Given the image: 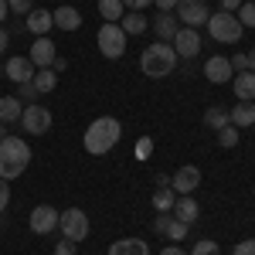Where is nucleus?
I'll return each instance as SVG.
<instances>
[{
    "mask_svg": "<svg viewBox=\"0 0 255 255\" xmlns=\"http://www.w3.org/2000/svg\"><path fill=\"white\" fill-rule=\"evenodd\" d=\"M197 215H201V208H197V201H194L191 194H180V197H177V204H174V218H177V221L194 225Z\"/></svg>",
    "mask_w": 255,
    "mask_h": 255,
    "instance_id": "aec40b11",
    "label": "nucleus"
},
{
    "mask_svg": "<svg viewBox=\"0 0 255 255\" xmlns=\"http://www.w3.org/2000/svg\"><path fill=\"white\" fill-rule=\"evenodd\" d=\"M123 0H99V14H102V20L106 24H119V17H123Z\"/></svg>",
    "mask_w": 255,
    "mask_h": 255,
    "instance_id": "bb28decb",
    "label": "nucleus"
},
{
    "mask_svg": "<svg viewBox=\"0 0 255 255\" xmlns=\"http://www.w3.org/2000/svg\"><path fill=\"white\" fill-rule=\"evenodd\" d=\"M7 44H10V34H7V31H3V27H0V51H3V48H7Z\"/></svg>",
    "mask_w": 255,
    "mask_h": 255,
    "instance_id": "49530a36",
    "label": "nucleus"
},
{
    "mask_svg": "<svg viewBox=\"0 0 255 255\" xmlns=\"http://www.w3.org/2000/svg\"><path fill=\"white\" fill-rule=\"evenodd\" d=\"M150 153H153V139L143 136V139L136 143V160H150Z\"/></svg>",
    "mask_w": 255,
    "mask_h": 255,
    "instance_id": "473e14b6",
    "label": "nucleus"
},
{
    "mask_svg": "<svg viewBox=\"0 0 255 255\" xmlns=\"http://www.w3.org/2000/svg\"><path fill=\"white\" fill-rule=\"evenodd\" d=\"M153 0H123V7H129V10H143V7H150Z\"/></svg>",
    "mask_w": 255,
    "mask_h": 255,
    "instance_id": "58836bf2",
    "label": "nucleus"
},
{
    "mask_svg": "<svg viewBox=\"0 0 255 255\" xmlns=\"http://www.w3.org/2000/svg\"><path fill=\"white\" fill-rule=\"evenodd\" d=\"M191 255H221V252H218V242H215V238H201V242H194Z\"/></svg>",
    "mask_w": 255,
    "mask_h": 255,
    "instance_id": "7c9ffc66",
    "label": "nucleus"
},
{
    "mask_svg": "<svg viewBox=\"0 0 255 255\" xmlns=\"http://www.w3.org/2000/svg\"><path fill=\"white\" fill-rule=\"evenodd\" d=\"M157 191H153V208L157 211H174V204H177V191L170 187V177H163L160 174L157 177Z\"/></svg>",
    "mask_w": 255,
    "mask_h": 255,
    "instance_id": "dca6fc26",
    "label": "nucleus"
},
{
    "mask_svg": "<svg viewBox=\"0 0 255 255\" xmlns=\"http://www.w3.org/2000/svg\"><path fill=\"white\" fill-rule=\"evenodd\" d=\"M7 7H10L14 14H24V17L34 10V7H31V0H7Z\"/></svg>",
    "mask_w": 255,
    "mask_h": 255,
    "instance_id": "f704fd0d",
    "label": "nucleus"
},
{
    "mask_svg": "<svg viewBox=\"0 0 255 255\" xmlns=\"http://www.w3.org/2000/svg\"><path fill=\"white\" fill-rule=\"evenodd\" d=\"M27 58H31L34 68H51V61L58 58V55H55V44H51L48 38H34L31 51H27Z\"/></svg>",
    "mask_w": 255,
    "mask_h": 255,
    "instance_id": "2eb2a0df",
    "label": "nucleus"
},
{
    "mask_svg": "<svg viewBox=\"0 0 255 255\" xmlns=\"http://www.w3.org/2000/svg\"><path fill=\"white\" fill-rule=\"evenodd\" d=\"M119 27H123V34L129 38V34H143V31H150V20L143 17V10H129V14L119 17Z\"/></svg>",
    "mask_w": 255,
    "mask_h": 255,
    "instance_id": "4be33fe9",
    "label": "nucleus"
},
{
    "mask_svg": "<svg viewBox=\"0 0 255 255\" xmlns=\"http://www.w3.org/2000/svg\"><path fill=\"white\" fill-rule=\"evenodd\" d=\"M204 79L215 82V85H225V82L235 79V68H232V61L221 58V55H215V58L204 61Z\"/></svg>",
    "mask_w": 255,
    "mask_h": 255,
    "instance_id": "ddd939ff",
    "label": "nucleus"
},
{
    "mask_svg": "<svg viewBox=\"0 0 255 255\" xmlns=\"http://www.w3.org/2000/svg\"><path fill=\"white\" fill-rule=\"evenodd\" d=\"M232 68H235V72H245V51H238V55H232Z\"/></svg>",
    "mask_w": 255,
    "mask_h": 255,
    "instance_id": "4c0bfd02",
    "label": "nucleus"
},
{
    "mask_svg": "<svg viewBox=\"0 0 255 255\" xmlns=\"http://www.w3.org/2000/svg\"><path fill=\"white\" fill-rule=\"evenodd\" d=\"M55 27V17H51V10H41L34 7L31 14H27V31L34 34V38H48V31Z\"/></svg>",
    "mask_w": 255,
    "mask_h": 255,
    "instance_id": "f3484780",
    "label": "nucleus"
},
{
    "mask_svg": "<svg viewBox=\"0 0 255 255\" xmlns=\"http://www.w3.org/2000/svg\"><path fill=\"white\" fill-rule=\"evenodd\" d=\"M58 215L61 211H55L51 204H38V208L31 211V218H27V228H31L34 235H51V232L58 228Z\"/></svg>",
    "mask_w": 255,
    "mask_h": 255,
    "instance_id": "1a4fd4ad",
    "label": "nucleus"
},
{
    "mask_svg": "<svg viewBox=\"0 0 255 255\" xmlns=\"http://www.w3.org/2000/svg\"><path fill=\"white\" fill-rule=\"evenodd\" d=\"M20 113H24V102L17 96L0 99V123H20Z\"/></svg>",
    "mask_w": 255,
    "mask_h": 255,
    "instance_id": "393cba45",
    "label": "nucleus"
},
{
    "mask_svg": "<svg viewBox=\"0 0 255 255\" xmlns=\"http://www.w3.org/2000/svg\"><path fill=\"white\" fill-rule=\"evenodd\" d=\"M174 68H177V51H174V44H167V41L150 44V48L139 55V72H143L146 79H167Z\"/></svg>",
    "mask_w": 255,
    "mask_h": 255,
    "instance_id": "7ed1b4c3",
    "label": "nucleus"
},
{
    "mask_svg": "<svg viewBox=\"0 0 255 255\" xmlns=\"http://www.w3.org/2000/svg\"><path fill=\"white\" fill-rule=\"evenodd\" d=\"M123 136V123L116 116H99L89 123V129H85V136H82V146H85V153H92V157H106L113 146L119 143Z\"/></svg>",
    "mask_w": 255,
    "mask_h": 255,
    "instance_id": "f257e3e1",
    "label": "nucleus"
},
{
    "mask_svg": "<svg viewBox=\"0 0 255 255\" xmlns=\"http://www.w3.org/2000/svg\"><path fill=\"white\" fill-rule=\"evenodd\" d=\"M153 228H157L160 235H167L170 242H180V238H187V228L191 225H184V221H177L170 211H160L157 221H153Z\"/></svg>",
    "mask_w": 255,
    "mask_h": 255,
    "instance_id": "4468645a",
    "label": "nucleus"
},
{
    "mask_svg": "<svg viewBox=\"0 0 255 255\" xmlns=\"http://www.w3.org/2000/svg\"><path fill=\"white\" fill-rule=\"evenodd\" d=\"M218 143H221L225 150L238 146V126H232V123H228V126H221V129H218Z\"/></svg>",
    "mask_w": 255,
    "mask_h": 255,
    "instance_id": "c85d7f7f",
    "label": "nucleus"
},
{
    "mask_svg": "<svg viewBox=\"0 0 255 255\" xmlns=\"http://www.w3.org/2000/svg\"><path fill=\"white\" fill-rule=\"evenodd\" d=\"M79 242H72V238H61L58 245H55V255H79V249H75Z\"/></svg>",
    "mask_w": 255,
    "mask_h": 255,
    "instance_id": "72a5a7b5",
    "label": "nucleus"
},
{
    "mask_svg": "<svg viewBox=\"0 0 255 255\" xmlns=\"http://www.w3.org/2000/svg\"><path fill=\"white\" fill-rule=\"evenodd\" d=\"M160 7V14H174V7H177V0H153Z\"/></svg>",
    "mask_w": 255,
    "mask_h": 255,
    "instance_id": "ea45409f",
    "label": "nucleus"
},
{
    "mask_svg": "<svg viewBox=\"0 0 255 255\" xmlns=\"http://www.w3.org/2000/svg\"><path fill=\"white\" fill-rule=\"evenodd\" d=\"M31 146H27V139L24 136H7L0 139V177L3 180H17L24 170H27V163H31Z\"/></svg>",
    "mask_w": 255,
    "mask_h": 255,
    "instance_id": "f03ea898",
    "label": "nucleus"
},
{
    "mask_svg": "<svg viewBox=\"0 0 255 255\" xmlns=\"http://www.w3.org/2000/svg\"><path fill=\"white\" fill-rule=\"evenodd\" d=\"M232 89H235L238 102H252L255 99V72H235Z\"/></svg>",
    "mask_w": 255,
    "mask_h": 255,
    "instance_id": "6ab92c4d",
    "label": "nucleus"
},
{
    "mask_svg": "<svg viewBox=\"0 0 255 255\" xmlns=\"http://www.w3.org/2000/svg\"><path fill=\"white\" fill-rule=\"evenodd\" d=\"M34 72H38V68H34V65H31V58H27V55H14V58H7V65H3V75H7V79L10 82H31L34 79Z\"/></svg>",
    "mask_w": 255,
    "mask_h": 255,
    "instance_id": "f8f14e48",
    "label": "nucleus"
},
{
    "mask_svg": "<svg viewBox=\"0 0 255 255\" xmlns=\"http://www.w3.org/2000/svg\"><path fill=\"white\" fill-rule=\"evenodd\" d=\"M58 228L65 238H72V242H82V238H89V215L82 211V208H65L58 215Z\"/></svg>",
    "mask_w": 255,
    "mask_h": 255,
    "instance_id": "423d86ee",
    "label": "nucleus"
},
{
    "mask_svg": "<svg viewBox=\"0 0 255 255\" xmlns=\"http://www.w3.org/2000/svg\"><path fill=\"white\" fill-rule=\"evenodd\" d=\"M150 27H153V34H157L160 41H167V44H170L174 34L180 31V20H177L174 14H157V17L150 20Z\"/></svg>",
    "mask_w": 255,
    "mask_h": 255,
    "instance_id": "a211bd4d",
    "label": "nucleus"
},
{
    "mask_svg": "<svg viewBox=\"0 0 255 255\" xmlns=\"http://www.w3.org/2000/svg\"><path fill=\"white\" fill-rule=\"evenodd\" d=\"M228 119H232V126H238V129L252 126L255 123V102H235V109H228Z\"/></svg>",
    "mask_w": 255,
    "mask_h": 255,
    "instance_id": "b1692460",
    "label": "nucleus"
},
{
    "mask_svg": "<svg viewBox=\"0 0 255 255\" xmlns=\"http://www.w3.org/2000/svg\"><path fill=\"white\" fill-rule=\"evenodd\" d=\"M51 17H55V27H58V31H79L82 27V14L75 7H58Z\"/></svg>",
    "mask_w": 255,
    "mask_h": 255,
    "instance_id": "5701e85b",
    "label": "nucleus"
},
{
    "mask_svg": "<svg viewBox=\"0 0 255 255\" xmlns=\"http://www.w3.org/2000/svg\"><path fill=\"white\" fill-rule=\"evenodd\" d=\"M245 72H255V51L245 55Z\"/></svg>",
    "mask_w": 255,
    "mask_h": 255,
    "instance_id": "37998d69",
    "label": "nucleus"
},
{
    "mask_svg": "<svg viewBox=\"0 0 255 255\" xmlns=\"http://www.w3.org/2000/svg\"><path fill=\"white\" fill-rule=\"evenodd\" d=\"M109 255H150V245L143 238H119L109 245Z\"/></svg>",
    "mask_w": 255,
    "mask_h": 255,
    "instance_id": "412c9836",
    "label": "nucleus"
},
{
    "mask_svg": "<svg viewBox=\"0 0 255 255\" xmlns=\"http://www.w3.org/2000/svg\"><path fill=\"white\" fill-rule=\"evenodd\" d=\"M7 136V123H0V139Z\"/></svg>",
    "mask_w": 255,
    "mask_h": 255,
    "instance_id": "de8ad7c7",
    "label": "nucleus"
},
{
    "mask_svg": "<svg viewBox=\"0 0 255 255\" xmlns=\"http://www.w3.org/2000/svg\"><path fill=\"white\" fill-rule=\"evenodd\" d=\"M245 0H221V10H228V14H235L238 7H242Z\"/></svg>",
    "mask_w": 255,
    "mask_h": 255,
    "instance_id": "a19ab883",
    "label": "nucleus"
},
{
    "mask_svg": "<svg viewBox=\"0 0 255 255\" xmlns=\"http://www.w3.org/2000/svg\"><path fill=\"white\" fill-rule=\"evenodd\" d=\"M160 255H187V252H184V249H180V245L174 242V245H167V249H160Z\"/></svg>",
    "mask_w": 255,
    "mask_h": 255,
    "instance_id": "79ce46f5",
    "label": "nucleus"
},
{
    "mask_svg": "<svg viewBox=\"0 0 255 255\" xmlns=\"http://www.w3.org/2000/svg\"><path fill=\"white\" fill-rule=\"evenodd\" d=\"M96 44H99V51H102V58H109V61L126 55V34H123L119 24H102L96 34Z\"/></svg>",
    "mask_w": 255,
    "mask_h": 255,
    "instance_id": "39448f33",
    "label": "nucleus"
},
{
    "mask_svg": "<svg viewBox=\"0 0 255 255\" xmlns=\"http://www.w3.org/2000/svg\"><path fill=\"white\" fill-rule=\"evenodd\" d=\"M31 82H34V89H38L41 96H48V92H55V85H58V75H55V68H38Z\"/></svg>",
    "mask_w": 255,
    "mask_h": 255,
    "instance_id": "a878e982",
    "label": "nucleus"
},
{
    "mask_svg": "<svg viewBox=\"0 0 255 255\" xmlns=\"http://www.w3.org/2000/svg\"><path fill=\"white\" fill-rule=\"evenodd\" d=\"M174 10H177L174 17L180 20V27H204L208 17H211V10H208L204 0H177Z\"/></svg>",
    "mask_w": 255,
    "mask_h": 255,
    "instance_id": "0eeeda50",
    "label": "nucleus"
},
{
    "mask_svg": "<svg viewBox=\"0 0 255 255\" xmlns=\"http://www.w3.org/2000/svg\"><path fill=\"white\" fill-rule=\"evenodd\" d=\"M7 14H10V7H7V0H0V27H3V20H7Z\"/></svg>",
    "mask_w": 255,
    "mask_h": 255,
    "instance_id": "c03bdc74",
    "label": "nucleus"
},
{
    "mask_svg": "<svg viewBox=\"0 0 255 255\" xmlns=\"http://www.w3.org/2000/svg\"><path fill=\"white\" fill-rule=\"evenodd\" d=\"M232 255H255V238H245V242H238Z\"/></svg>",
    "mask_w": 255,
    "mask_h": 255,
    "instance_id": "e433bc0d",
    "label": "nucleus"
},
{
    "mask_svg": "<svg viewBox=\"0 0 255 255\" xmlns=\"http://www.w3.org/2000/svg\"><path fill=\"white\" fill-rule=\"evenodd\" d=\"M20 126H24L31 136H41V133H48V129H51V113H48V106H41V102H31V106L20 113Z\"/></svg>",
    "mask_w": 255,
    "mask_h": 255,
    "instance_id": "6e6552de",
    "label": "nucleus"
},
{
    "mask_svg": "<svg viewBox=\"0 0 255 255\" xmlns=\"http://www.w3.org/2000/svg\"><path fill=\"white\" fill-rule=\"evenodd\" d=\"M7 204H10V180L0 177V211H7Z\"/></svg>",
    "mask_w": 255,
    "mask_h": 255,
    "instance_id": "c9c22d12",
    "label": "nucleus"
},
{
    "mask_svg": "<svg viewBox=\"0 0 255 255\" xmlns=\"http://www.w3.org/2000/svg\"><path fill=\"white\" fill-rule=\"evenodd\" d=\"M17 99H20V102H38L41 92L34 89V82H20V85H17Z\"/></svg>",
    "mask_w": 255,
    "mask_h": 255,
    "instance_id": "2f4dec72",
    "label": "nucleus"
},
{
    "mask_svg": "<svg viewBox=\"0 0 255 255\" xmlns=\"http://www.w3.org/2000/svg\"><path fill=\"white\" fill-rule=\"evenodd\" d=\"M170 44H174L177 58H197L201 55V34H197V27H180Z\"/></svg>",
    "mask_w": 255,
    "mask_h": 255,
    "instance_id": "9d476101",
    "label": "nucleus"
},
{
    "mask_svg": "<svg viewBox=\"0 0 255 255\" xmlns=\"http://www.w3.org/2000/svg\"><path fill=\"white\" fill-rule=\"evenodd\" d=\"M204 123H208V129H221V126H228L232 119H228V109H221V106H211L208 113H204Z\"/></svg>",
    "mask_w": 255,
    "mask_h": 255,
    "instance_id": "cd10ccee",
    "label": "nucleus"
},
{
    "mask_svg": "<svg viewBox=\"0 0 255 255\" xmlns=\"http://www.w3.org/2000/svg\"><path fill=\"white\" fill-rule=\"evenodd\" d=\"M204 27H208V34L215 41H221V44H238V41H242V31H245L242 20H238L235 14H228V10H215Z\"/></svg>",
    "mask_w": 255,
    "mask_h": 255,
    "instance_id": "20e7f679",
    "label": "nucleus"
},
{
    "mask_svg": "<svg viewBox=\"0 0 255 255\" xmlns=\"http://www.w3.org/2000/svg\"><path fill=\"white\" fill-rule=\"evenodd\" d=\"M235 17L242 20V27H255V0H245L235 10Z\"/></svg>",
    "mask_w": 255,
    "mask_h": 255,
    "instance_id": "c756f323",
    "label": "nucleus"
},
{
    "mask_svg": "<svg viewBox=\"0 0 255 255\" xmlns=\"http://www.w3.org/2000/svg\"><path fill=\"white\" fill-rule=\"evenodd\" d=\"M170 187H174L177 194H194L197 187H201V170H197L194 163H184V167L170 177Z\"/></svg>",
    "mask_w": 255,
    "mask_h": 255,
    "instance_id": "9b49d317",
    "label": "nucleus"
},
{
    "mask_svg": "<svg viewBox=\"0 0 255 255\" xmlns=\"http://www.w3.org/2000/svg\"><path fill=\"white\" fill-rule=\"evenodd\" d=\"M51 68H55V72H65V68H68V61H65V58H55V61H51Z\"/></svg>",
    "mask_w": 255,
    "mask_h": 255,
    "instance_id": "a18cd8bd",
    "label": "nucleus"
}]
</instances>
